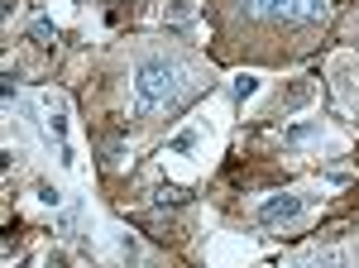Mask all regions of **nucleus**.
<instances>
[{
    "mask_svg": "<svg viewBox=\"0 0 359 268\" xmlns=\"http://www.w3.org/2000/svg\"><path fill=\"white\" fill-rule=\"evenodd\" d=\"M120 254H125V259H130V264H135V259H139V244L130 240V235H125V240H120Z\"/></svg>",
    "mask_w": 359,
    "mask_h": 268,
    "instance_id": "ddd939ff",
    "label": "nucleus"
},
{
    "mask_svg": "<svg viewBox=\"0 0 359 268\" xmlns=\"http://www.w3.org/2000/svg\"><path fill=\"white\" fill-rule=\"evenodd\" d=\"M172 91H177V72L168 67L163 58L139 62V72H135V115H149V110L158 106V101H168Z\"/></svg>",
    "mask_w": 359,
    "mask_h": 268,
    "instance_id": "f257e3e1",
    "label": "nucleus"
},
{
    "mask_svg": "<svg viewBox=\"0 0 359 268\" xmlns=\"http://www.w3.org/2000/svg\"><path fill=\"white\" fill-rule=\"evenodd\" d=\"M245 10L254 20H283V25L297 20V0H245Z\"/></svg>",
    "mask_w": 359,
    "mask_h": 268,
    "instance_id": "7ed1b4c3",
    "label": "nucleus"
},
{
    "mask_svg": "<svg viewBox=\"0 0 359 268\" xmlns=\"http://www.w3.org/2000/svg\"><path fill=\"white\" fill-rule=\"evenodd\" d=\"M230 91H235V101H249V96L259 91V77H249V72H240V77L230 81Z\"/></svg>",
    "mask_w": 359,
    "mask_h": 268,
    "instance_id": "423d86ee",
    "label": "nucleus"
},
{
    "mask_svg": "<svg viewBox=\"0 0 359 268\" xmlns=\"http://www.w3.org/2000/svg\"><path fill=\"white\" fill-rule=\"evenodd\" d=\"M29 39H34L39 48H53V39H57V34H53V25H48V20H39V25L29 29Z\"/></svg>",
    "mask_w": 359,
    "mask_h": 268,
    "instance_id": "0eeeda50",
    "label": "nucleus"
},
{
    "mask_svg": "<svg viewBox=\"0 0 359 268\" xmlns=\"http://www.w3.org/2000/svg\"><path fill=\"white\" fill-rule=\"evenodd\" d=\"M302 211H306L302 192H283V196H269L259 206V225H287V220H297Z\"/></svg>",
    "mask_w": 359,
    "mask_h": 268,
    "instance_id": "f03ea898",
    "label": "nucleus"
},
{
    "mask_svg": "<svg viewBox=\"0 0 359 268\" xmlns=\"http://www.w3.org/2000/svg\"><path fill=\"white\" fill-rule=\"evenodd\" d=\"M196 149V130H182L177 139H168V154H192Z\"/></svg>",
    "mask_w": 359,
    "mask_h": 268,
    "instance_id": "6e6552de",
    "label": "nucleus"
},
{
    "mask_svg": "<svg viewBox=\"0 0 359 268\" xmlns=\"http://www.w3.org/2000/svg\"><path fill=\"white\" fill-rule=\"evenodd\" d=\"M331 15V0H297V20L292 25H316Z\"/></svg>",
    "mask_w": 359,
    "mask_h": 268,
    "instance_id": "20e7f679",
    "label": "nucleus"
},
{
    "mask_svg": "<svg viewBox=\"0 0 359 268\" xmlns=\"http://www.w3.org/2000/svg\"><path fill=\"white\" fill-rule=\"evenodd\" d=\"M302 101H306V81H297V86L287 91V106H302Z\"/></svg>",
    "mask_w": 359,
    "mask_h": 268,
    "instance_id": "f8f14e48",
    "label": "nucleus"
},
{
    "mask_svg": "<svg viewBox=\"0 0 359 268\" xmlns=\"http://www.w3.org/2000/svg\"><path fill=\"white\" fill-rule=\"evenodd\" d=\"M192 0H172V10H168V20H172V25H187V20H192Z\"/></svg>",
    "mask_w": 359,
    "mask_h": 268,
    "instance_id": "1a4fd4ad",
    "label": "nucleus"
},
{
    "mask_svg": "<svg viewBox=\"0 0 359 268\" xmlns=\"http://www.w3.org/2000/svg\"><path fill=\"white\" fill-rule=\"evenodd\" d=\"M187 201H192V192L177 187V182H163L158 187V206H187Z\"/></svg>",
    "mask_w": 359,
    "mask_h": 268,
    "instance_id": "39448f33",
    "label": "nucleus"
},
{
    "mask_svg": "<svg viewBox=\"0 0 359 268\" xmlns=\"http://www.w3.org/2000/svg\"><path fill=\"white\" fill-rule=\"evenodd\" d=\"M34 196H39V201H43V206H57V201H62V192H57V187H48V182H43V187L34 192Z\"/></svg>",
    "mask_w": 359,
    "mask_h": 268,
    "instance_id": "9d476101",
    "label": "nucleus"
},
{
    "mask_svg": "<svg viewBox=\"0 0 359 268\" xmlns=\"http://www.w3.org/2000/svg\"><path fill=\"white\" fill-rule=\"evenodd\" d=\"M311 130H316V125H292V130H287V144H302Z\"/></svg>",
    "mask_w": 359,
    "mask_h": 268,
    "instance_id": "9b49d317",
    "label": "nucleus"
}]
</instances>
